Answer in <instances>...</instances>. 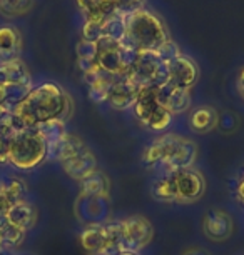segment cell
<instances>
[{"mask_svg": "<svg viewBox=\"0 0 244 255\" xmlns=\"http://www.w3.org/2000/svg\"><path fill=\"white\" fill-rule=\"evenodd\" d=\"M22 128H35L47 120H65L72 114V100L64 89L54 82L32 87L27 97L12 109Z\"/></svg>", "mask_w": 244, "mask_h": 255, "instance_id": "1", "label": "cell"}, {"mask_svg": "<svg viewBox=\"0 0 244 255\" xmlns=\"http://www.w3.org/2000/svg\"><path fill=\"white\" fill-rule=\"evenodd\" d=\"M167 38L164 22L154 12L141 7L126 15V37L122 44L129 49L136 52L157 50Z\"/></svg>", "mask_w": 244, "mask_h": 255, "instance_id": "2", "label": "cell"}, {"mask_svg": "<svg viewBox=\"0 0 244 255\" xmlns=\"http://www.w3.org/2000/svg\"><path fill=\"white\" fill-rule=\"evenodd\" d=\"M47 160V142L37 128H23L8 137V163L22 172H32Z\"/></svg>", "mask_w": 244, "mask_h": 255, "instance_id": "3", "label": "cell"}, {"mask_svg": "<svg viewBox=\"0 0 244 255\" xmlns=\"http://www.w3.org/2000/svg\"><path fill=\"white\" fill-rule=\"evenodd\" d=\"M162 150L161 170L166 174H174L178 170L191 168L198 157V147L191 138H186L178 133L167 132L156 138Z\"/></svg>", "mask_w": 244, "mask_h": 255, "instance_id": "4", "label": "cell"}, {"mask_svg": "<svg viewBox=\"0 0 244 255\" xmlns=\"http://www.w3.org/2000/svg\"><path fill=\"white\" fill-rule=\"evenodd\" d=\"M134 114L147 130L164 132L172 124V115L157 100V89L141 87L134 102Z\"/></svg>", "mask_w": 244, "mask_h": 255, "instance_id": "5", "label": "cell"}, {"mask_svg": "<svg viewBox=\"0 0 244 255\" xmlns=\"http://www.w3.org/2000/svg\"><path fill=\"white\" fill-rule=\"evenodd\" d=\"M74 214L84 227L104 225L112 220V200L107 195L79 194L74 204Z\"/></svg>", "mask_w": 244, "mask_h": 255, "instance_id": "6", "label": "cell"}, {"mask_svg": "<svg viewBox=\"0 0 244 255\" xmlns=\"http://www.w3.org/2000/svg\"><path fill=\"white\" fill-rule=\"evenodd\" d=\"M124 252H136L146 249L154 237V227L144 215H131L121 220Z\"/></svg>", "mask_w": 244, "mask_h": 255, "instance_id": "7", "label": "cell"}, {"mask_svg": "<svg viewBox=\"0 0 244 255\" xmlns=\"http://www.w3.org/2000/svg\"><path fill=\"white\" fill-rule=\"evenodd\" d=\"M172 184H174L176 204H193L204 195L206 180L201 172L191 168L178 170L171 174Z\"/></svg>", "mask_w": 244, "mask_h": 255, "instance_id": "8", "label": "cell"}, {"mask_svg": "<svg viewBox=\"0 0 244 255\" xmlns=\"http://www.w3.org/2000/svg\"><path fill=\"white\" fill-rule=\"evenodd\" d=\"M139 85L129 75H114L111 87L107 90L106 104L116 110H126L134 107L139 94Z\"/></svg>", "mask_w": 244, "mask_h": 255, "instance_id": "9", "label": "cell"}, {"mask_svg": "<svg viewBox=\"0 0 244 255\" xmlns=\"http://www.w3.org/2000/svg\"><path fill=\"white\" fill-rule=\"evenodd\" d=\"M167 69H169V85L176 89L191 90L199 79L198 65L189 57H178L176 60L167 64Z\"/></svg>", "mask_w": 244, "mask_h": 255, "instance_id": "10", "label": "cell"}, {"mask_svg": "<svg viewBox=\"0 0 244 255\" xmlns=\"http://www.w3.org/2000/svg\"><path fill=\"white\" fill-rule=\"evenodd\" d=\"M234 230L233 217L224 210L213 209L203 217V232L213 242H221L231 237Z\"/></svg>", "mask_w": 244, "mask_h": 255, "instance_id": "11", "label": "cell"}, {"mask_svg": "<svg viewBox=\"0 0 244 255\" xmlns=\"http://www.w3.org/2000/svg\"><path fill=\"white\" fill-rule=\"evenodd\" d=\"M60 165L70 179L77 182H82L85 177H89L94 170H97V160H95V155L87 145L80 148L75 155L60 162Z\"/></svg>", "mask_w": 244, "mask_h": 255, "instance_id": "12", "label": "cell"}, {"mask_svg": "<svg viewBox=\"0 0 244 255\" xmlns=\"http://www.w3.org/2000/svg\"><path fill=\"white\" fill-rule=\"evenodd\" d=\"M157 100H159V104L172 115V117L188 112L191 109V105H193L191 90L176 89L169 84L157 89Z\"/></svg>", "mask_w": 244, "mask_h": 255, "instance_id": "13", "label": "cell"}, {"mask_svg": "<svg viewBox=\"0 0 244 255\" xmlns=\"http://www.w3.org/2000/svg\"><path fill=\"white\" fill-rule=\"evenodd\" d=\"M22 49V37L15 27H0V62L18 59Z\"/></svg>", "mask_w": 244, "mask_h": 255, "instance_id": "14", "label": "cell"}, {"mask_svg": "<svg viewBox=\"0 0 244 255\" xmlns=\"http://www.w3.org/2000/svg\"><path fill=\"white\" fill-rule=\"evenodd\" d=\"M5 217L10 224L23 230H28L37 224V209L28 200H22L12 205V209L7 212Z\"/></svg>", "mask_w": 244, "mask_h": 255, "instance_id": "15", "label": "cell"}, {"mask_svg": "<svg viewBox=\"0 0 244 255\" xmlns=\"http://www.w3.org/2000/svg\"><path fill=\"white\" fill-rule=\"evenodd\" d=\"M219 124L218 112L209 105H201L196 107L189 115V125L194 132L198 133H208L214 130Z\"/></svg>", "mask_w": 244, "mask_h": 255, "instance_id": "16", "label": "cell"}, {"mask_svg": "<svg viewBox=\"0 0 244 255\" xmlns=\"http://www.w3.org/2000/svg\"><path fill=\"white\" fill-rule=\"evenodd\" d=\"M80 245L89 255H104L106 250V235L104 225H87L79 235Z\"/></svg>", "mask_w": 244, "mask_h": 255, "instance_id": "17", "label": "cell"}, {"mask_svg": "<svg viewBox=\"0 0 244 255\" xmlns=\"http://www.w3.org/2000/svg\"><path fill=\"white\" fill-rule=\"evenodd\" d=\"M80 185V194L84 195H107L111 194V180L102 170H94L89 177H85Z\"/></svg>", "mask_w": 244, "mask_h": 255, "instance_id": "18", "label": "cell"}, {"mask_svg": "<svg viewBox=\"0 0 244 255\" xmlns=\"http://www.w3.org/2000/svg\"><path fill=\"white\" fill-rule=\"evenodd\" d=\"M77 7L82 12L85 20L104 22L107 17L116 13L107 2L104 0H77Z\"/></svg>", "mask_w": 244, "mask_h": 255, "instance_id": "19", "label": "cell"}, {"mask_svg": "<svg viewBox=\"0 0 244 255\" xmlns=\"http://www.w3.org/2000/svg\"><path fill=\"white\" fill-rule=\"evenodd\" d=\"M112 79H114V75H106V74H102V72H100L95 79L87 82L90 100H94L95 104H106L107 90H109V87H111Z\"/></svg>", "mask_w": 244, "mask_h": 255, "instance_id": "20", "label": "cell"}, {"mask_svg": "<svg viewBox=\"0 0 244 255\" xmlns=\"http://www.w3.org/2000/svg\"><path fill=\"white\" fill-rule=\"evenodd\" d=\"M151 194L156 200L159 202H176V194H174V184H172V177L171 174H166L156 179L152 182L151 187Z\"/></svg>", "mask_w": 244, "mask_h": 255, "instance_id": "21", "label": "cell"}, {"mask_svg": "<svg viewBox=\"0 0 244 255\" xmlns=\"http://www.w3.org/2000/svg\"><path fill=\"white\" fill-rule=\"evenodd\" d=\"M102 33L104 37L122 42L124 37H126V15L112 13L111 17H107L102 22Z\"/></svg>", "mask_w": 244, "mask_h": 255, "instance_id": "22", "label": "cell"}, {"mask_svg": "<svg viewBox=\"0 0 244 255\" xmlns=\"http://www.w3.org/2000/svg\"><path fill=\"white\" fill-rule=\"evenodd\" d=\"M0 187H2V190L5 192L13 204L27 200V185L18 177H8L7 180H0Z\"/></svg>", "mask_w": 244, "mask_h": 255, "instance_id": "23", "label": "cell"}, {"mask_svg": "<svg viewBox=\"0 0 244 255\" xmlns=\"http://www.w3.org/2000/svg\"><path fill=\"white\" fill-rule=\"evenodd\" d=\"M32 7L33 0H0V13L8 18L25 15L32 10Z\"/></svg>", "mask_w": 244, "mask_h": 255, "instance_id": "24", "label": "cell"}, {"mask_svg": "<svg viewBox=\"0 0 244 255\" xmlns=\"http://www.w3.org/2000/svg\"><path fill=\"white\" fill-rule=\"evenodd\" d=\"M156 52H157L159 59H161L162 62H164V64H169V62L176 60L178 57L183 55V54H181L179 45L176 44L174 40H171V38H167L164 44H161V45H159V49H157Z\"/></svg>", "mask_w": 244, "mask_h": 255, "instance_id": "25", "label": "cell"}, {"mask_svg": "<svg viewBox=\"0 0 244 255\" xmlns=\"http://www.w3.org/2000/svg\"><path fill=\"white\" fill-rule=\"evenodd\" d=\"M104 2H107L116 13L127 15V13L141 8L142 3H144V0H104Z\"/></svg>", "mask_w": 244, "mask_h": 255, "instance_id": "26", "label": "cell"}, {"mask_svg": "<svg viewBox=\"0 0 244 255\" xmlns=\"http://www.w3.org/2000/svg\"><path fill=\"white\" fill-rule=\"evenodd\" d=\"M100 37H104L102 33V22H94V20H85L82 27V40L85 42H97Z\"/></svg>", "mask_w": 244, "mask_h": 255, "instance_id": "27", "label": "cell"}, {"mask_svg": "<svg viewBox=\"0 0 244 255\" xmlns=\"http://www.w3.org/2000/svg\"><path fill=\"white\" fill-rule=\"evenodd\" d=\"M77 57L79 60H94L95 55H97V47H95L94 42H85V40H80L77 47Z\"/></svg>", "mask_w": 244, "mask_h": 255, "instance_id": "28", "label": "cell"}, {"mask_svg": "<svg viewBox=\"0 0 244 255\" xmlns=\"http://www.w3.org/2000/svg\"><path fill=\"white\" fill-rule=\"evenodd\" d=\"M12 205H13V202L8 199L7 194L2 190V187H0V217L7 215V212L12 209Z\"/></svg>", "mask_w": 244, "mask_h": 255, "instance_id": "29", "label": "cell"}, {"mask_svg": "<svg viewBox=\"0 0 244 255\" xmlns=\"http://www.w3.org/2000/svg\"><path fill=\"white\" fill-rule=\"evenodd\" d=\"M0 163H8V138L0 133Z\"/></svg>", "mask_w": 244, "mask_h": 255, "instance_id": "30", "label": "cell"}, {"mask_svg": "<svg viewBox=\"0 0 244 255\" xmlns=\"http://www.w3.org/2000/svg\"><path fill=\"white\" fill-rule=\"evenodd\" d=\"M236 199L239 200V204L244 207V175H243V179L239 180L238 185H236Z\"/></svg>", "mask_w": 244, "mask_h": 255, "instance_id": "31", "label": "cell"}, {"mask_svg": "<svg viewBox=\"0 0 244 255\" xmlns=\"http://www.w3.org/2000/svg\"><path fill=\"white\" fill-rule=\"evenodd\" d=\"M0 105L10 107V104H8V90L3 84H0Z\"/></svg>", "mask_w": 244, "mask_h": 255, "instance_id": "32", "label": "cell"}, {"mask_svg": "<svg viewBox=\"0 0 244 255\" xmlns=\"http://www.w3.org/2000/svg\"><path fill=\"white\" fill-rule=\"evenodd\" d=\"M181 255H209L208 252H206L204 249H201V247H193V249H188V250H184Z\"/></svg>", "mask_w": 244, "mask_h": 255, "instance_id": "33", "label": "cell"}, {"mask_svg": "<svg viewBox=\"0 0 244 255\" xmlns=\"http://www.w3.org/2000/svg\"><path fill=\"white\" fill-rule=\"evenodd\" d=\"M238 89H239L241 97L244 99V69L241 70V74H239V77H238Z\"/></svg>", "mask_w": 244, "mask_h": 255, "instance_id": "34", "label": "cell"}, {"mask_svg": "<svg viewBox=\"0 0 244 255\" xmlns=\"http://www.w3.org/2000/svg\"><path fill=\"white\" fill-rule=\"evenodd\" d=\"M12 112V107H7V105H0V120L5 117L7 114Z\"/></svg>", "mask_w": 244, "mask_h": 255, "instance_id": "35", "label": "cell"}, {"mask_svg": "<svg viewBox=\"0 0 244 255\" xmlns=\"http://www.w3.org/2000/svg\"><path fill=\"white\" fill-rule=\"evenodd\" d=\"M3 250H7V249H5V245H3L2 237H0V252H3Z\"/></svg>", "mask_w": 244, "mask_h": 255, "instance_id": "36", "label": "cell"}, {"mask_svg": "<svg viewBox=\"0 0 244 255\" xmlns=\"http://www.w3.org/2000/svg\"><path fill=\"white\" fill-rule=\"evenodd\" d=\"M116 255H139V254H136V252H119Z\"/></svg>", "mask_w": 244, "mask_h": 255, "instance_id": "37", "label": "cell"}, {"mask_svg": "<svg viewBox=\"0 0 244 255\" xmlns=\"http://www.w3.org/2000/svg\"><path fill=\"white\" fill-rule=\"evenodd\" d=\"M0 255H12V254L8 250H3V252H0Z\"/></svg>", "mask_w": 244, "mask_h": 255, "instance_id": "38", "label": "cell"}]
</instances>
